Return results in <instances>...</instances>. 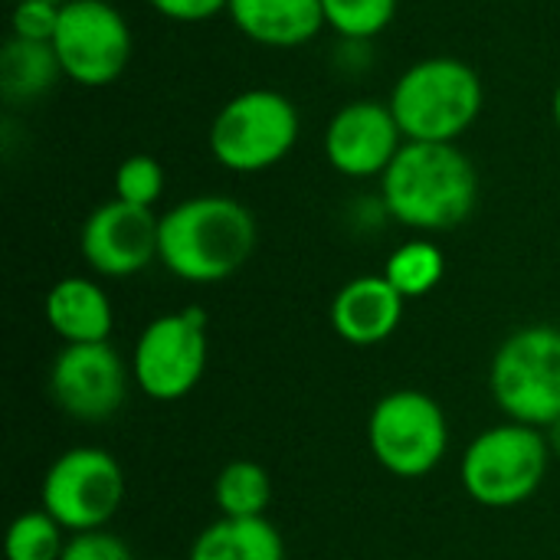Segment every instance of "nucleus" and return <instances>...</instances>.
<instances>
[{
    "label": "nucleus",
    "instance_id": "obj_21",
    "mask_svg": "<svg viewBox=\"0 0 560 560\" xmlns=\"http://www.w3.org/2000/svg\"><path fill=\"white\" fill-rule=\"evenodd\" d=\"M62 548V525L43 509L23 512L7 528V560H59Z\"/></svg>",
    "mask_w": 560,
    "mask_h": 560
},
{
    "label": "nucleus",
    "instance_id": "obj_23",
    "mask_svg": "<svg viewBox=\"0 0 560 560\" xmlns=\"http://www.w3.org/2000/svg\"><path fill=\"white\" fill-rule=\"evenodd\" d=\"M164 194V167L151 154H131L115 171V197L135 207H154Z\"/></svg>",
    "mask_w": 560,
    "mask_h": 560
},
{
    "label": "nucleus",
    "instance_id": "obj_12",
    "mask_svg": "<svg viewBox=\"0 0 560 560\" xmlns=\"http://www.w3.org/2000/svg\"><path fill=\"white\" fill-rule=\"evenodd\" d=\"M158 240L161 217H154V210L148 207H135L115 197L89 213L79 249L95 272L108 279H125L158 259Z\"/></svg>",
    "mask_w": 560,
    "mask_h": 560
},
{
    "label": "nucleus",
    "instance_id": "obj_18",
    "mask_svg": "<svg viewBox=\"0 0 560 560\" xmlns=\"http://www.w3.org/2000/svg\"><path fill=\"white\" fill-rule=\"evenodd\" d=\"M62 75L52 43L10 36L0 52V89L10 102H33Z\"/></svg>",
    "mask_w": 560,
    "mask_h": 560
},
{
    "label": "nucleus",
    "instance_id": "obj_28",
    "mask_svg": "<svg viewBox=\"0 0 560 560\" xmlns=\"http://www.w3.org/2000/svg\"><path fill=\"white\" fill-rule=\"evenodd\" d=\"M551 112H555V121H558V128H560V85H558V92H555V102H551Z\"/></svg>",
    "mask_w": 560,
    "mask_h": 560
},
{
    "label": "nucleus",
    "instance_id": "obj_27",
    "mask_svg": "<svg viewBox=\"0 0 560 560\" xmlns=\"http://www.w3.org/2000/svg\"><path fill=\"white\" fill-rule=\"evenodd\" d=\"M548 446H551V453L555 456H560V417L548 427Z\"/></svg>",
    "mask_w": 560,
    "mask_h": 560
},
{
    "label": "nucleus",
    "instance_id": "obj_9",
    "mask_svg": "<svg viewBox=\"0 0 560 560\" xmlns=\"http://www.w3.org/2000/svg\"><path fill=\"white\" fill-rule=\"evenodd\" d=\"M62 75L75 85H112L131 62V30L108 0H66L52 36Z\"/></svg>",
    "mask_w": 560,
    "mask_h": 560
},
{
    "label": "nucleus",
    "instance_id": "obj_17",
    "mask_svg": "<svg viewBox=\"0 0 560 560\" xmlns=\"http://www.w3.org/2000/svg\"><path fill=\"white\" fill-rule=\"evenodd\" d=\"M190 560H285L282 535L262 518H220L200 532Z\"/></svg>",
    "mask_w": 560,
    "mask_h": 560
},
{
    "label": "nucleus",
    "instance_id": "obj_25",
    "mask_svg": "<svg viewBox=\"0 0 560 560\" xmlns=\"http://www.w3.org/2000/svg\"><path fill=\"white\" fill-rule=\"evenodd\" d=\"M59 560H135L128 545L115 535L98 532H79L66 541Z\"/></svg>",
    "mask_w": 560,
    "mask_h": 560
},
{
    "label": "nucleus",
    "instance_id": "obj_11",
    "mask_svg": "<svg viewBox=\"0 0 560 560\" xmlns=\"http://www.w3.org/2000/svg\"><path fill=\"white\" fill-rule=\"evenodd\" d=\"M128 374L108 341L66 345L49 368V394L75 420L98 423L125 404Z\"/></svg>",
    "mask_w": 560,
    "mask_h": 560
},
{
    "label": "nucleus",
    "instance_id": "obj_29",
    "mask_svg": "<svg viewBox=\"0 0 560 560\" xmlns=\"http://www.w3.org/2000/svg\"><path fill=\"white\" fill-rule=\"evenodd\" d=\"M49 3H66V0H49Z\"/></svg>",
    "mask_w": 560,
    "mask_h": 560
},
{
    "label": "nucleus",
    "instance_id": "obj_24",
    "mask_svg": "<svg viewBox=\"0 0 560 560\" xmlns=\"http://www.w3.org/2000/svg\"><path fill=\"white\" fill-rule=\"evenodd\" d=\"M59 13H62V3H49V0H16L13 16H10L13 36L33 39V43H52L56 26H59Z\"/></svg>",
    "mask_w": 560,
    "mask_h": 560
},
{
    "label": "nucleus",
    "instance_id": "obj_19",
    "mask_svg": "<svg viewBox=\"0 0 560 560\" xmlns=\"http://www.w3.org/2000/svg\"><path fill=\"white\" fill-rule=\"evenodd\" d=\"M213 499H217L223 518H262L269 509V499H272L269 472L259 463L236 459L217 476Z\"/></svg>",
    "mask_w": 560,
    "mask_h": 560
},
{
    "label": "nucleus",
    "instance_id": "obj_1",
    "mask_svg": "<svg viewBox=\"0 0 560 560\" xmlns=\"http://www.w3.org/2000/svg\"><path fill=\"white\" fill-rule=\"evenodd\" d=\"M381 197L404 226L453 230L472 213L479 177L456 144L407 141L381 174Z\"/></svg>",
    "mask_w": 560,
    "mask_h": 560
},
{
    "label": "nucleus",
    "instance_id": "obj_3",
    "mask_svg": "<svg viewBox=\"0 0 560 560\" xmlns=\"http://www.w3.org/2000/svg\"><path fill=\"white\" fill-rule=\"evenodd\" d=\"M486 92L472 66L453 56H430L413 62L390 92V112L407 141L456 144L479 112Z\"/></svg>",
    "mask_w": 560,
    "mask_h": 560
},
{
    "label": "nucleus",
    "instance_id": "obj_26",
    "mask_svg": "<svg viewBox=\"0 0 560 560\" xmlns=\"http://www.w3.org/2000/svg\"><path fill=\"white\" fill-rule=\"evenodd\" d=\"M161 16L177 23H203L230 7V0H148Z\"/></svg>",
    "mask_w": 560,
    "mask_h": 560
},
{
    "label": "nucleus",
    "instance_id": "obj_2",
    "mask_svg": "<svg viewBox=\"0 0 560 560\" xmlns=\"http://www.w3.org/2000/svg\"><path fill=\"white\" fill-rule=\"evenodd\" d=\"M256 249V220L233 197H190L161 217L158 259L184 282H223Z\"/></svg>",
    "mask_w": 560,
    "mask_h": 560
},
{
    "label": "nucleus",
    "instance_id": "obj_16",
    "mask_svg": "<svg viewBox=\"0 0 560 560\" xmlns=\"http://www.w3.org/2000/svg\"><path fill=\"white\" fill-rule=\"evenodd\" d=\"M46 322L66 345H98L112 335V302L89 279H62L46 295Z\"/></svg>",
    "mask_w": 560,
    "mask_h": 560
},
{
    "label": "nucleus",
    "instance_id": "obj_7",
    "mask_svg": "<svg viewBox=\"0 0 560 560\" xmlns=\"http://www.w3.org/2000/svg\"><path fill=\"white\" fill-rule=\"evenodd\" d=\"M368 443L387 472L400 479H420L446 456V413L420 390H394L377 400L368 423Z\"/></svg>",
    "mask_w": 560,
    "mask_h": 560
},
{
    "label": "nucleus",
    "instance_id": "obj_8",
    "mask_svg": "<svg viewBox=\"0 0 560 560\" xmlns=\"http://www.w3.org/2000/svg\"><path fill=\"white\" fill-rule=\"evenodd\" d=\"M39 499L66 532H98L121 509L125 476L112 453L75 446L49 466Z\"/></svg>",
    "mask_w": 560,
    "mask_h": 560
},
{
    "label": "nucleus",
    "instance_id": "obj_14",
    "mask_svg": "<svg viewBox=\"0 0 560 560\" xmlns=\"http://www.w3.org/2000/svg\"><path fill=\"white\" fill-rule=\"evenodd\" d=\"M404 295L387 282V276L351 279L331 302V328L348 345H381L390 338L404 318Z\"/></svg>",
    "mask_w": 560,
    "mask_h": 560
},
{
    "label": "nucleus",
    "instance_id": "obj_20",
    "mask_svg": "<svg viewBox=\"0 0 560 560\" xmlns=\"http://www.w3.org/2000/svg\"><path fill=\"white\" fill-rule=\"evenodd\" d=\"M443 272H446V259H443L440 246H433L427 240H410L400 249H394L387 259V269H384L387 282L404 299L430 295L440 285Z\"/></svg>",
    "mask_w": 560,
    "mask_h": 560
},
{
    "label": "nucleus",
    "instance_id": "obj_22",
    "mask_svg": "<svg viewBox=\"0 0 560 560\" xmlns=\"http://www.w3.org/2000/svg\"><path fill=\"white\" fill-rule=\"evenodd\" d=\"M322 13L338 36L371 39L390 26L397 0H322Z\"/></svg>",
    "mask_w": 560,
    "mask_h": 560
},
{
    "label": "nucleus",
    "instance_id": "obj_15",
    "mask_svg": "<svg viewBox=\"0 0 560 560\" xmlns=\"http://www.w3.org/2000/svg\"><path fill=\"white\" fill-rule=\"evenodd\" d=\"M226 10L243 36L272 49L302 46L325 26L322 0H230Z\"/></svg>",
    "mask_w": 560,
    "mask_h": 560
},
{
    "label": "nucleus",
    "instance_id": "obj_10",
    "mask_svg": "<svg viewBox=\"0 0 560 560\" xmlns=\"http://www.w3.org/2000/svg\"><path fill=\"white\" fill-rule=\"evenodd\" d=\"M207 312L190 305L154 318L135 345V381L151 400L187 397L207 371Z\"/></svg>",
    "mask_w": 560,
    "mask_h": 560
},
{
    "label": "nucleus",
    "instance_id": "obj_5",
    "mask_svg": "<svg viewBox=\"0 0 560 560\" xmlns=\"http://www.w3.org/2000/svg\"><path fill=\"white\" fill-rule=\"evenodd\" d=\"M551 463L548 436L538 427L505 423L479 433L463 456V489L486 509H512L538 492Z\"/></svg>",
    "mask_w": 560,
    "mask_h": 560
},
{
    "label": "nucleus",
    "instance_id": "obj_4",
    "mask_svg": "<svg viewBox=\"0 0 560 560\" xmlns=\"http://www.w3.org/2000/svg\"><path fill=\"white\" fill-rule=\"evenodd\" d=\"M302 121L289 95L249 89L233 95L210 125V154L236 174L269 171L285 161L299 141Z\"/></svg>",
    "mask_w": 560,
    "mask_h": 560
},
{
    "label": "nucleus",
    "instance_id": "obj_13",
    "mask_svg": "<svg viewBox=\"0 0 560 560\" xmlns=\"http://www.w3.org/2000/svg\"><path fill=\"white\" fill-rule=\"evenodd\" d=\"M404 144V131L390 105L374 98H358L338 108L325 131V158L345 177L384 174Z\"/></svg>",
    "mask_w": 560,
    "mask_h": 560
},
{
    "label": "nucleus",
    "instance_id": "obj_6",
    "mask_svg": "<svg viewBox=\"0 0 560 560\" xmlns=\"http://www.w3.org/2000/svg\"><path fill=\"white\" fill-rule=\"evenodd\" d=\"M495 404L525 427H551L560 417V328L515 331L492 361Z\"/></svg>",
    "mask_w": 560,
    "mask_h": 560
}]
</instances>
